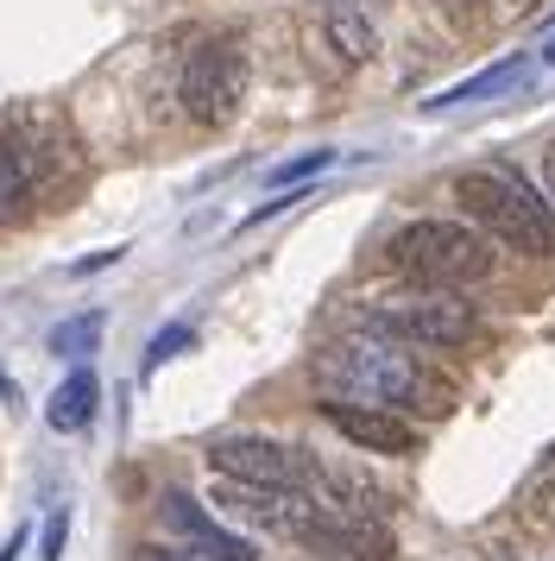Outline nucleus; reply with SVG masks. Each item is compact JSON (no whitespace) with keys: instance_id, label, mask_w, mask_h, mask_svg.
Instances as JSON below:
<instances>
[{"instance_id":"f257e3e1","label":"nucleus","mask_w":555,"mask_h":561,"mask_svg":"<svg viewBox=\"0 0 555 561\" xmlns=\"http://www.w3.org/2000/svg\"><path fill=\"white\" fill-rule=\"evenodd\" d=\"M454 203L492 247L524 259L555 253V203L543 196V183H530L518 164H474L454 178Z\"/></svg>"},{"instance_id":"f03ea898","label":"nucleus","mask_w":555,"mask_h":561,"mask_svg":"<svg viewBox=\"0 0 555 561\" xmlns=\"http://www.w3.org/2000/svg\"><path fill=\"white\" fill-rule=\"evenodd\" d=\"M316 385H322V398H341V404H417V410H435L423 404L429 398V379L423 366H417V354L404 347V341H392V334H348L341 347H328L322 359H316Z\"/></svg>"},{"instance_id":"7ed1b4c3","label":"nucleus","mask_w":555,"mask_h":561,"mask_svg":"<svg viewBox=\"0 0 555 561\" xmlns=\"http://www.w3.org/2000/svg\"><path fill=\"white\" fill-rule=\"evenodd\" d=\"M385 253H392V272H404L423 290H461V284H479L492 272V240L474 221H442V215L398 228Z\"/></svg>"},{"instance_id":"20e7f679","label":"nucleus","mask_w":555,"mask_h":561,"mask_svg":"<svg viewBox=\"0 0 555 561\" xmlns=\"http://www.w3.org/2000/svg\"><path fill=\"white\" fill-rule=\"evenodd\" d=\"M247 51L234 45V38H208L202 51H190L183 64V82H177V102L183 114L196 121V127H227L240 107H247Z\"/></svg>"},{"instance_id":"39448f33","label":"nucleus","mask_w":555,"mask_h":561,"mask_svg":"<svg viewBox=\"0 0 555 561\" xmlns=\"http://www.w3.org/2000/svg\"><path fill=\"white\" fill-rule=\"evenodd\" d=\"M366 329L392 334L404 347H467L479 334V309L461 304L454 290H423V297H398V304L366 309Z\"/></svg>"},{"instance_id":"423d86ee","label":"nucleus","mask_w":555,"mask_h":561,"mask_svg":"<svg viewBox=\"0 0 555 561\" xmlns=\"http://www.w3.org/2000/svg\"><path fill=\"white\" fill-rule=\"evenodd\" d=\"M208 467L240 485H309V448H284L272 435H222L208 448Z\"/></svg>"},{"instance_id":"0eeeda50","label":"nucleus","mask_w":555,"mask_h":561,"mask_svg":"<svg viewBox=\"0 0 555 561\" xmlns=\"http://www.w3.org/2000/svg\"><path fill=\"white\" fill-rule=\"evenodd\" d=\"M322 416L348 435L353 448H366V455H417V430L392 404H341V398H322Z\"/></svg>"},{"instance_id":"6e6552de","label":"nucleus","mask_w":555,"mask_h":561,"mask_svg":"<svg viewBox=\"0 0 555 561\" xmlns=\"http://www.w3.org/2000/svg\"><path fill=\"white\" fill-rule=\"evenodd\" d=\"M158 511H165V524H171L190 549H202L208 561H252L247 542H240L234 530H222V524H215V517L190 499V492H165V505H158Z\"/></svg>"},{"instance_id":"1a4fd4ad","label":"nucleus","mask_w":555,"mask_h":561,"mask_svg":"<svg viewBox=\"0 0 555 561\" xmlns=\"http://www.w3.org/2000/svg\"><path fill=\"white\" fill-rule=\"evenodd\" d=\"M95 404H101V379L89 373V366H76L70 379L50 391L45 423H50L57 435H76V430H89V423H95Z\"/></svg>"},{"instance_id":"9d476101","label":"nucleus","mask_w":555,"mask_h":561,"mask_svg":"<svg viewBox=\"0 0 555 561\" xmlns=\"http://www.w3.org/2000/svg\"><path fill=\"white\" fill-rule=\"evenodd\" d=\"M328 45H335L341 64H373L378 32H373V20H366L360 0H328Z\"/></svg>"},{"instance_id":"9b49d317","label":"nucleus","mask_w":555,"mask_h":561,"mask_svg":"<svg viewBox=\"0 0 555 561\" xmlns=\"http://www.w3.org/2000/svg\"><path fill=\"white\" fill-rule=\"evenodd\" d=\"M32 203V152H25L20 139H7L0 133V228Z\"/></svg>"},{"instance_id":"f8f14e48","label":"nucleus","mask_w":555,"mask_h":561,"mask_svg":"<svg viewBox=\"0 0 555 561\" xmlns=\"http://www.w3.org/2000/svg\"><path fill=\"white\" fill-rule=\"evenodd\" d=\"M95 341H101V316L89 309V316H76V322H64V329L50 334V354L57 359H82V354H95Z\"/></svg>"},{"instance_id":"ddd939ff","label":"nucleus","mask_w":555,"mask_h":561,"mask_svg":"<svg viewBox=\"0 0 555 561\" xmlns=\"http://www.w3.org/2000/svg\"><path fill=\"white\" fill-rule=\"evenodd\" d=\"M518 70H524V64H518V57H505L499 70H486V77L461 82V89H449V95H435L429 107H461V102H474V95H499V89H505L511 77H518Z\"/></svg>"},{"instance_id":"4468645a","label":"nucleus","mask_w":555,"mask_h":561,"mask_svg":"<svg viewBox=\"0 0 555 561\" xmlns=\"http://www.w3.org/2000/svg\"><path fill=\"white\" fill-rule=\"evenodd\" d=\"M328 164H335V152H303V158H291V164H278V171H272V183L284 190V183L316 178V171H328Z\"/></svg>"},{"instance_id":"2eb2a0df","label":"nucleus","mask_w":555,"mask_h":561,"mask_svg":"<svg viewBox=\"0 0 555 561\" xmlns=\"http://www.w3.org/2000/svg\"><path fill=\"white\" fill-rule=\"evenodd\" d=\"M177 347H190V329H183V322H171L165 334H151V347H146V373H158V366H165V359H171Z\"/></svg>"},{"instance_id":"dca6fc26","label":"nucleus","mask_w":555,"mask_h":561,"mask_svg":"<svg viewBox=\"0 0 555 561\" xmlns=\"http://www.w3.org/2000/svg\"><path fill=\"white\" fill-rule=\"evenodd\" d=\"M64 536H70V511H50V524H45V556H38V561H57V556H64Z\"/></svg>"},{"instance_id":"f3484780","label":"nucleus","mask_w":555,"mask_h":561,"mask_svg":"<svg viewBox=\"0 0 555 561\" xmlns=\"http://www.w3.org/2000/svg\"><path fill=\"white\" fill-rule=\"evenodd\" d=\"M133 561H208L202 549H165V542H146V549H133Z\"/></svg>"},{"instance_id":"a211bd4d","label":"nucleus","mask_w":555,"mask_h":561,"mask_svg":"<svg viewBox=\"0 0 555 561\" xmlns=\"http://www.w3.org/2000/svg\"><path fill=\"white\" fill-rule=\"evenodd\" d=\"M121 253H126V247H107V253H89V259H76L70 272H76V278H82V272H101V265H114Z\"/></svg>"},{"instance_id":"6ab92c4d","label":"nucleus","mask_w":555,"mask_h":561,"mask_svg":"<svg viewBox=\"0 0 555 561\" xmlns=\"http://www.w3.org/2000/svg\"><path fill=\"white\" fill-rule=\"evenodd\" d=\"M536 171H543V196L555 203V139L543 146V164H536Z\"/></svg>"},{"instance_id":"aec40b11","label":"nucleus","mask_w":555,"mask_h":561,"mask_svg":"<svg viewBox=\"0 0 555 561\" xmlns=\"http://www.w3.org/2000/svg\"><path fill=\"white\" fill-rule=\"evenodd\" d=\"M13 556H25V530H13L7 542H0V561H13Z\"/></svg>"},{"instance_id":"412c9836","label":"nucleus","mask_w":555,"mask_h":561,"mask_svg":"<svg viewBox=\"0 0 555 561\" xmlns=\"http://www.w3.org/2000/svg\"><path fill=\"white\" fill-rule=\"evenodd\" d=\"M550 455H555V448H550Z\"/></svg>"}]
</instances>
